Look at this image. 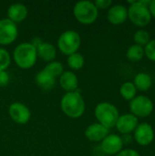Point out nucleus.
<instances>
[{
	"label": "nucleus",
	"instance_id": "c85d7f7f",
	"mask_svg": "<svg viewBox=\"0 0 155 156\" xmlns=\"http://www.w3.org/2000/svg\"><path fill=\"white\" fill-rule=\"evenodd\" d=\"M116 156H141L140 154L133 149H124L117 154Z\"/></svg>",
	"mask_w": 155,
	"mask_h": 156
},
{
	"label": "nucleus",
	"instance_id": "aec40b11",
	"mask_svg": "<svg viewBox=\"0 0 155 156\" xmlns=\"http://www.w3.org/2000/svg\"><path fill=\"white\" fill-rule=\"evenodd\" d=\"M120 92L121 95L127 101H132L134 97H136V93H137V89L135 87V85L133 84V82L131 81H127L124 82L121 88H120Z\"/></svg>",
	"mask_w": 155,
	"mask_h": 156
},
{
	"label": "nucleus",
	"instance_id": "5701e85b",
	"mask_svg": "<svg viewBox=\"0 0 155 156\" xmlns=\"http://www.w3.org/2000/svg\"><path fill=\"white\" fill-rule=\"evenodd\" d=\"M133 39L136 42L137 45L140 46H145L146 44H148V42L151 40L150 39V34L148 31L144 30V29H140L137 30L134 35H133Z\"/></svg>",
	"mask_w": 155,
	"mask_h": 156
},
{
	"label": "nucleus",
	"instance_id": "f257e3e1",
	"mask_svg": "<svg viewBox=\"0 0 155 156\" xmlns=\"http://www.w3.org/2000/svg\"><path fill=\"white\" fill-rule=\"evenodd\" d=\"M60 107L67 116L73 119L79 118L85 112L84 100L78 90L67 92L61 99Z\"/></svg>",
	"mask_w": 155,
	"mask_h": 156
},
{
	"label": "nucleus",
	"instance_id": "412c9836",
	"mask_svg": "<svg viewBox=\"0 0 155 156\" xmlns=\"http://www.w3.org/2000/svg\"><path fill=\"white\" fill-rule=\"evenodd\" d=\"M144 55V48L137 44L132 45L126 52V57L132 61H139Z\"/></svg>",
	"mask_w": 155,
	"mask_h": 156
},
{
	"label": "nucleus",
	"instance_id": "393cba45",
	"mask_svg": "<svg viewBox=\"0 0 155 156\" xmlns=\"http://www.w3.org/2000/svg\"><path fill=\"white\" fill-rule=\"evenodd\" d=\"M11 62L10 55L5 48H0V70H5Z\"/></svg>",
	"mask_w": 155,
	"mask_h": 156
},
{
	"label": "nucleus",
	"instance_id": "4468645a",
	"mask_svg": "<svg viewBox=\"0 0 155 156\" xmlns=\"http://www.w3.org/2000/svg\"><path fill=\"white\" fill-rule=\"evenodd\" d=\"M107 135H109V129L99 122L90 124L85 131V136L91 142H100Z\"/></svg>",
	"mask_w": 155,
	"mask_h": 156
},
{
	"label": "nucleus",
	"instance_id": "20e7f679",
	"mask_svg": "<svg viewBox=\"0 0 155 156\" xmlns=\"http://www.w3.org/2000/svg\"><path fill=\"white\" fill-rule=\"evenodd\" d=\"M73 14L76 19L84 25H90L96 21L99 16V10L93 2L82 0L74 5Z\"/></svg>",
	"mask_w": 155,
	"mask_h": 156
},
{
	"label": "nucleus",
	"instance_id": "ddd939ff",
	"mask_svg": "<svg viewBox=\"0 0 155 156\" xmlns=\"http://www.w3.org/2000/svg\"><path fill=\"white\" fill-rule=\"evenodd\" d=\"M128 17V9L123 5H112L107 14V18L109 22L113 25H120L125 22Z\"/></svg>",
	"mask_w": 155,
	"mask_h": 156
},
{
	"label": "nucleus",
	"instance_id": "2eb2a0df",
	"mask_svg": "<svg viewBox=\"0 0 155 156\" xmlns=\"http://www.w3.org/2000/svg\"><path fill=\"white\" fill-rule=\"evenodd\" d=\"M59 84L67 92L76 91L79 85L78 77L72 71H63V73L59 76Z\"/></svg>",
	"mask_w": 155,
	"mask_h": 156
},
{
	"label": "nucleus",
	"instance_id": "6e6552de",
	"mask_svg": "<svg viewBox=\"0 0 155 156\" xmlns=\"http://www.w3.org/2000/svg\"><path fill=\"white\" fill-rule=\"evenodd\" d=\"M18 35L16 23L8 18L0 19V45H9L13 43Z\"/></svg>",
	"mask_w": 155,
	"mask_h": 156
},
{
	"label": "nucleus",
	"instance_id": "0eeeda50",
	"mask_svg": "<svg viewBox=\"0 0 155 156\" xmlns=\"http://www.w3.org/2000/svg\"><path fill=\"white\" fill-rule=\"evenodd\" d=\"M129 107L132 114L136 117H146L152 113L153 110V102L150 98L139 95L130 101Z\"/></svg>",
	"mask_w": 155,
	"mask_h": 156
},
{
	"label": "nucleus",
	"instance_id": "1a4fd4ad",
	"mask_svg": "<svg viewBox=\"0 0 155 156\" xmlns=\"http://www.w3.org/2000/svg\"><path fill=\"white\" fill-rule=\"evenodd\" d=\"M8 112L11 119L18 124L26 123L31 116L29 109L21 102H13L9 106Z\"/></svg>",
	"mask_w": 155,
	"mask_h": 156
},
{
	"label": "nucleus",
	"instance_id": "6ab92c4d",
	"mask_svg": "<svg viewBox=\"0 0 155 156\" xmlns=\"http://www.w3.org/2000/svg\"><path fill=\"white\" fill-rule=\"evenodd\" d=\"M133 84L135 85L136 89L142 91H146L151 88L153 84V80H152V77L148 73L139 72L134 78Z\"/></svg>",
	"mask_w": 155,
	"mask_h": 156
},
{
	"label": "nucleus",
	"instance_id": "f8f14e48",
	"mask_svg": "<svg viewBox=\"0 0 155 156\" xmlns=\"http://www.w3.org/2000/svg\"><path fill=\"white\" fill-rule=\"evenodd\" d=\"M101 150L103 153L112 155L117 154L122 150L123 143L118 134H109L101 141Z\"/></svg>",
	"mask_w": 155,
	"mask_h": 156
},
{
	"label": "nucleus",
	"instance_id": "dca6fc26",
	"mask_svg": "<svg viewBox=\"0 0 155 156\" xmlns=\"http://www.w3.org/2000/svg\"><path fill=\"white\" fill-rule=\"evenodd\" d=\"M27 16V8L21 3L12 4L7 9V18L14 23L23 21Z\"/></svg>",
	"mask_w": 155,
	"mask_h": 156
},
{
	"label": "nucleus",
	"instance_id": "7ed1b4c3",
	"mask_svg": "<svg viewBox=\"0 0 155 156\" xmlns=\"http://www.w3.org/2000/svg\"><path fill=\"white\" fill-rule=\"evenodd\" d=\"M94 114L99 123L109 130L116 125L117 120L120 116L116 106L107 101L99 103L95 108Z\"/></svg>",
	"mask_w": 155,
	"mask_h": 156
},
{
	"label": "nucleus",
	"instance_id": "f3484780",
	"mask_svg": "<svg viewBox=\"0 0 155 156\" xmlns=\"http://www.w3.org/2000/svg\"><path fill=\"white\" fill-rule=\"evenodd\" d=\"M35 80L36 83L44 90H49L53 89L56 84V78L44 69L36 75Z\"/></svg>",
	"mask_w": 155,
	"mask_h": 156
},
{
	"label": "nucleus",
	"instance_id": "bb28decb",
	"mask_svg": "<svg viewBox=\"0 0 155 156\" xmlns=\"http://www.w3.org/2000/svg\"><path fill=\"white\" fill-rule=\"evenodd\" d=\"M94 5H96V7L99 9H105L108 8L111 5V0H96L95 2H93Z\"/></svg>",
	"mask_w": 155,
	"mask_h": 156
},
{
	"label": "nucleus",
	"instance_id": "39448f33",
	"mask_svg": "<svg viewBox=\"0 0 155 156\" xmlns=\"http://www.w3.org/2000/svg\"><path fill=\"white\" fill-rule=\"evenodd\" d=\"M81 44V37L79 34L74 30H67L63 32L58 39V47L59 50L65 55H71L76 53Z\"/></svg>",
	"mask_w": 155,
	"mask_h": 156
},
{
	"label": "nucleus",
	"instance_id": "c756f323",
	"mask_svg": "<svg viewBox=\"0 0 155 156\" xmlns=\"http://www.w3.org/2000/svg\"><path fill=\"white\" fill-rule=\"evenodd\" d=\"M149 10H150V13L153 16L155 17V0H152L150 5H149Z\"/></svg>",
	"mask_w": 155,
	"mask_h": 156
},
{
	"label": "nucleus",
	"instance_id": "423d86ee",
	"mask_svg": "<svg viewBox=\"0 0 155 156\" xmlns=\"http://www.w3.org/2000/svg\"><path fill=\"white\" fill-rule=\"evenodd\" d=\"M128 16L130 20L138 27H144L148 25L152 19L149 7L143 5L140 1H135L129 6Z\"/></svg>",
	"mask_w": 155,
	"mask_h": 156
},
{
	"label": "nucleus",
	"instance_id": "9b49d317",
	"mask_svg": "<svg viewBox=\"0 0 155 156\" xmlns=\"http://www.w3.org/2000/svg\"><path fill=\"white\" fill-rule=\"evenodd\" d=\"M138 124L139 120L135 115L132 113H126L119 116L115 126L121 133L130 134L132 132H134Z\"/></svg>",
	"mask_w": 155,
	"mask_h": 156
},
{
	"label": "nucleus",
	"instance_id": "4be33fe9",
	"mask_svg": "<svg viewBox=\"0 0 155 156\" xmlns=\"http://www.w3.org/2000/svg\"><path fill=\"white\" fill-rule=\"evenodd\" d=\"M67 62L70 69H72L74 70H79L84 66L85 60H84V57L80 53L76 52L68 57Z\"/></svg>",
	"mask_w": 155,
	"mask_h": 156
},
{
	"label": "nucleus",
	"instance_id": "b1692460",
	"mask_svg": "<svg viewBox=\"0 0 155 156\" xmlns=\"http://www.w3.org/2000/svg\"><path fill=\"white\" fill-rule=\"evenodd\" d=\"M44 69H46L51 75L57 78V77H59L63 73V65L58 61H51L44 68Z\"/></svg>",
	"mask_w": 155,
	"mask_h": 156
},
{
	"label": "nucleus",
	"instance_id": "cd10ccee",
	"mask_svg": "<svg viewBox=\"0 0 155 156\" xmlns=\"http://www.w3.org/2000/svg\"><path fill=\"white\" fill-rule=\"evenodd\" d=\"M9 82V75L6 70H0V87H5Z\"/></svg>",
	"mask_w": 155,
	"mask_h": 156
},
{
	"label": "nucleus",
	"instance_id": "a878e982",
	"mask_svg": "<svg viewBox=\"0 0 155 156\" xmlns=\"http://www.w3.org/2000/svg\"><path fill=\"white\" fill-rule=\"evenodd\" d=\"M144 54L149 59L155 61V39L150 40L148 44L145 45Z\"/></svg>",
	"mask_w": 155,
	"mask_h": 156
},
{
	"label": "nucleus",
	"instance_id": "9d476101",
	"mask_svg": "<svg viewBox=\"0 0 155 156\" xmlns=\"http://www.w3.org/2000/svg\"><path fill=\"white\" fill-rule=\"evenodd\" d=\"M134 139L140 145L146 146L150 144L154 139L153 128L147 122L138 124L134 130Z\"/></svg>",
	"mask_w": 155,
	"mask_h": 156
},
{
	"label": "nucleus",
	"instance_id": "a211bd4d",
	"mask_svg": "<svg viewBox=\"0 0 155 156\" xmlns=\"http://www.w3.org/2000/svg\"><path fill=\"white\" fill-rule=\"evenodd\" d=\"M57 54L56 48L49 42H43L37 48V55L44 61L51 62Z\"/></svg>",
	"mask_w": 155,
	"mask_h": 156
},
{
	"label": "nucleus",
	"instance_id": "f03ea898",
	"mask_svg": "<svg viewBox=\"0 0 155 156\" xmlns=\"http://www.w3.org/2000/svg\"><path fill=\"white\" fill-rule=\"evenodd\" d=\"M13 58L16 65L24 69L32 68L37 61V48L30 42H24L16 47Z\"/></svg>",
	"mask_w": 155,
	"mask_h": 156
}]
</instances>
